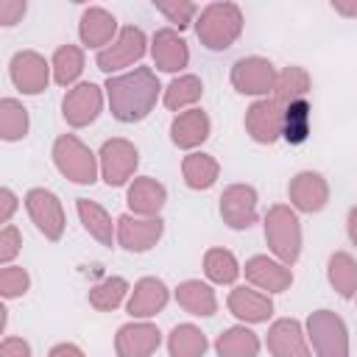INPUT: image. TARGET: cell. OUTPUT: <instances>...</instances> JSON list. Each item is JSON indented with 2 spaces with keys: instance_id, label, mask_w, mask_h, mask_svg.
Returning a JSON list of instances; mask_svg holds the SVG:
<instances>
[{
  "instance_id": "obj_1",
  "label": "cell",
  "mask_w": 357,
  "mask_h": 357,
  "mask_svg": "<svg viewBox=\"0 0 357 357\" xmlns=\"http://www.w3.org/2000/svg\"><path fill=\"white\" fill-rule=\"evenodd\" d=\"M103 89H106V100H109L112 117L120 120V123L145 120L153 112L159 95L165 92L151 67H134L128 73L109 75Z\"/></svg>"
},
{
  "instance_id": "obj_2",
  "label": "cell",
  "mask_w": 357,
  "mask_h": 357,
  "mask_svg": "<svg viewBox=\"0 0 357 357\" xmlns=\"http://www.w3.org/2000/svg\"><path fill=\"white\" fill-rule=\"evenodd\" d=\"M195 33L206 50H226L243 33V11L237 3L218 0L201 8L195 20Z\"/></svg>"
},
{
  "instance_id": "obj_3",
  "label": "cell",
  "mask_w": 357,
  "mask_h": 357,
  "mask_svg": "<svg viewBox=\"0 0 357 357\" xmlns=\"http://www.w3.org/2000/svg\"><path fill=\"white\" fill-rule=\"evenodd\" d=\"M265 240L279 262L296 265V259L301 257V223L293 206L276 204L265 212Z\"/></svg>"
},
{
  "instance_id": "obj_4",
  "label": "cell",
  "mask_w": 357,
  "mask_h": 357,
  "mask_svg": "<svg viewBox=\"0 0 357 357\" xmlns=\"http://www.w3.org/2000/svg\"><path fill=\"white\" fill-rule=\"evenodd\" d=\"M53 165L59 167V173L64 178H70L75 184H92L100 173L98 156L75 134H61L53 142Z\"/></svg>"
},
{
  "instance_id": "obj_5",
  "label": "cell",
  "mask_w": 357,
  "mask_h": 357,
  "mask_svg": "<svg viewBox=\"0 0 357 357\" xmlns=\"http://www.w3.org/2000/svg\"><path fill=\"white\" fill-rule=\"evenodd\" d=\"M304 332L315 349V357H349V329L337 312L332 310L310 312Z\"/></svg>"
},
{
  "instance_id": "obj_6",
  "label": "cell",
  "mask_w": 357,
  "mask_h": 357,
  "mask_svg": "<svg viewBox=\"0 0 357 357\" xmlns=\"http://www.w3.org/2000/svg\"><path fill=\"white\" fill-rule=\"evenodd\" d=\"M145 50H148L145 31L137 28V25H123L120 33H117V39L95 56V64H98V70H103V73L112 75V73H117V70L131 67L134 61H139L145 56Z\"/></svg>"
},
{
  "instance_id": "obj_7",
  "label": "cell",
  "mask_w": 357,
  "mask_h": 357,
  "mask_svg": "<svg viewBox=\"0 0 357 357\" xmlns=\"http://www.w3.org/2000/svg\"><path fill=\"white\" fill-rule=\"evenodd\" d=\"M98 162H100V176L109 187H123L134 173H137V165H139V151L134 142L123 139V137H112L100 145V153H98Z\"/></svg>"
},
{
  "instance_id": "obj_8",
  "label": "cell",
  "mask_w": 357,
  "mask_h": 357,
  "mask_svg": "<svg viewBox=\"0 0 357 357\" xmlns=\"http://www.w3.org/2000/svg\"><path fill=\"white\" fill-rule=\"evenodd\" d=\"M25 209H28L31 220L36 223V229L45 234V240H50V243L61 240L67 218H64V206H61L56 192H50L45 187L28 190L25 192Z\"/></svg>"
},
{
  "instance_id": "obj_9",
  "label": "cell",
  "mask_w": 357,
  "mask_h": 357,
  "mask_svg": "<svg viewBox=\"0 0 357 357\" xmlns=\"http://www.w3.org/2000/svg\"><path fill=\"white\" fill-rule=\"evenodd\" d=\"M276 75V67L262 56H243L231 64V86L240 95L268 98V92H273Z\"/></svg>"
},
{
  "instance_id": "obj_10",
  "label": "cell",
  "mask_w": 357,
  "mask_h": 357,
  "mask_svg": "<svg viewBox=\"0 0 357 357\" xmlns=\"http://www.w3.org/2000/svg\"><path fill=\"white\" fill-rule=\"evenodd\" d=\"M8 75H11V84L22 95H39L50 84L53 67H50V61L42 53H36V50H20L8 61Z\"/></svg>"
},
{
  "instance_id": "obj_11",
  "label": "cell",
  "mask_w": 357,
  "mask_h": 357,
  "mask_svg": "<svg viewBox=\"0 0 357 357\" xmlns=\"http://www.w3.org/2000/svg\"><path fill=\"white\" fill-rule=\"evenodd\" d=\"M117 243L120 248L131 251V254H142V251H151L162 234H165V220L162 218H139V215H120L117 220Z\"/></svg>"
},
{
  "instance_id": "obj_12",
  "label": "cell",
  "mask_w": 357,
  "mask_h": 357,
  "mask_svg": "<svg viewBox=\"0 0 357 357\" xmlns=\"http://www.w3.org/2000/svg\"><path fill=\"white\" fill-rule=\"evenodd\" d=\"M103 109V89L92 81H81L73 89H67L64 100H61V114L67 120V126L73 128H84L89 123H95V117Z\"/></svg>"
},
{
  "instance_id": "obj_13",
  "label": "cell",
  "mask_w": 357,
  "mask_h": 357,
  "mask_svg": "<svg viewBox=\"0 0 357 357\" xmlns=\"http://www.w3.org/2000/svg\"><path fill=\"white\" fill-rule=\"evenodd\" d=\"M287 195H290V206L296 212H307L315 215L329 204V184L321 173L315 170H301L290 178L287 184Z\"/></svg>"
},
{
  "instance_id": "obj_14",
  "label": "cell",
  "mask_w": 357,
  "mask_h": 357,
  "mask_svg": "<svg viewBox=\"0 0 357 357\" xmlns=\"http://www.w3.org/2000/svg\"><path fill=\"white\" fill-rule=\"evenodd\" d=\"M243 273H245V279L257 287V290H262V293H284L290 284H293V271H290V265H284V262H279V259H273V257H268V254H257V257H251V259H245V265H243Z\"/></svg>"
},
{
  "instance_id": "obj_15",
  "label": "cell",
  "mask_w": 357,
  "mask_h": 357,
  "mask_svg": "<svg viewBox=\"0 0 357 357\" xmlns=\"http://www.w3.org/2000/svg\"><path fill=\"white\" fill-rule=\"evenodd\" d=\"M245 131L259 145H273L282 137V106L273 98H257L245 109Z\"/></svg>"
},
{
  "instance_id": "obj_16",
  "label": "cell",
  "mask_w": 357,
  "mask_h": 357,
  "mask_svg": "<svg viewBox=\"0 0 357 357\" xmlns=\"http://www.w3.org/2000/svg\"><path fill=\"white\" fill-rule=\"evenodd\" d=\"M162 343V332L151 321H131L123 324L114 335L117 357H151Z\"/></svg>"
},
{
  "instance_id": "obj_17",
  "label": "cell",
  "mask_w": 357,
  "mask_h": 357,
  "mask_svg": "<svg viewBox=\"0 0 357 357\" xmlns=\"http://www.w3.org/2000/svg\"><path fill=\"white\" fill-rule=\"evenodd\" d=\"M220 218L231 229H248L257 223V190L251 184H229L220 195Z\"/></svg>"
},
{
  "instance_id": "obj_18",
  "label": "cell",
  "mask_w": 357,
  "mask_h": 357,
  "mask_svg": "<svg viewBox=\"0 0 357 357\" xmlns=\"http://www.w3.org/2000/svg\"><path fill=\"white\" fill-rule=\"evenodd\" d=\"M167 301H170L167 284H165L162 279H156V276H142V279L131 287V296H128L126 310H128V315H131L134 321H148V318H153L156 312H162Z\"/></svg>"
},
{
  "instance_id": "obj_19",
  "label": "cell",
  "mask_w": 357,
  "mask_h": 357,
  "mask_svg": "<svg viewBox=\"0 0 357 357\" xmlns=\"http://www.w3.org/2000/svg\"><path fill=\"white\" fill-rule=\"evenodd\" d=\"M265 346L273 357H312L307 346V332L296 318H279L271 324Z\"/></svg>"
},
{
  "instance_id": "obj_20",
  "label": "cell",
  "mask_w": 357,
  "mask_h": 357,
  "mask_svg": "<svg viewBox=\"0 0 357 357\" xmlns=\"http://www.w3.org/2000/svg\"><path fill=\"white\" fill-rule=\"evenodd\" d=\"M120 28H117V17L100 6H89L84 8L81 14V22H78V36L86 47H95L98 53L103 47H109L114 39H117Z\"/></svg>"
},
{
  "instance_id": "obj_21",
  "label": "cell",
  "mask_w": 357,
  "mask_h": 357,
  "mask_svg": "<svg viewBox=\"0 0 357 357\" xmlns=\"http://www.w3.org/2000/svg\"><path fill=\"white\" fill-rule=\"evenodd\" d=\"M151 56L156 70L162 73H178L190 64V47L178 36L176 28H159L151 39Z\"/></svg>"
},
{
  "instance_id": "obj_22",
  "label": "cell",
  "mask_w": 357,
  "mask_h": 357,
  "mask_svg": "<svg viewBox=\"0 0 357 357\" xmlns=\"http://www.w3.org/2000/svg\"><path fill=\"white\" fill-rule=\"evenodd\" d=\"M165 201H167L165 184L156 181V178H151V176H137V178L128 184L126 204H128L131 215H139V218H159Z\"/></svg>"
},
{
  "instance_id": "obj_23",
  "label": "cell",
  "mask_w": 357,
  "mask_h": 357,
  "mask_svg": "<svg viewBox=\"0 0 357 357\" xmlns=\"http://www.w3.org/2000/svg\"><path fill=\"white\" fill-rule=\"evenodd\" d=\"M209 131H212L209 114L204 109H195V106L187 109V112H181V114H176L173 123H170V139L181 151H192L201 142H206Z\"/></svg>"
},
{
  "instance_id": "obj_24",
  "label": "cell",
  "mask_w": 357,
  "mask_h": 357,
  "mask_svg": "<svg viewBox=\"0 0 357 357\" xmlns=\"http://www.w3.org/2000/svg\"><path fill=\"white\" fill-rule=\"evenodd\" d=\"M229 312L243 324H265L273 315V301L257 287H234L229 293Z\"/></svg>"
},
{
  "instance_id": "obj_25",
  "label": "cell",
  "mask_w": 357,
  "mask_h": 357,
  "mask_svg": "<svg viewBox=\"0 0 357 357\" xmlns=\"http://www.w3.org/2000/svg\"><path fill=\"white\" fill-rule=\"evenodd\" d=\"M176 301L184 312L190 315H198V318H209L218 312V296L215 290L201 282V279H187L176 287Z\"/></svg>"
},
{
  "instance_id": "obj_26",
  "label": "cell",
  "mask_w": 357,
  "mask_h": 357,
  "mask_svg": "<svg viewBox=\"0 0 357 357\" xmlns=\"http://www.w3.org/2000/svg\"><path fill=\"white\" fill-rule=\"evenodd\" d=\"M310 89H312L310 73H307L304 67H298V64H290V67H284V70L276 75V84H273L271 98H273L279 106H290V103H296V100H307Z\"/></svg>"
},
{
  "instance_id": "obj_27",
  "label": "cell",
  "mask_w": 357,
  "mask_h": 357,
  "mask_svg": "<svg viewBox=\"0 0 357 357\" xmlns=\"http://www.w3.org/2000/svg\"><path fill=\"white\" fill-rule=\"evenodd\" d=\"M75 209H78V218H81L84 229L89 231V237H95L100 245L112 248V243L117 240V223H112V215L89 198H78Z\"/></svg>"
},
{
  "instance_id": "obj_28",
  "label": "cell",
  "mask_w": 357,
  "mask_h": 357,
  "mask_svg": "<svg viewBox=\"0 0 357 357\" xmlns=\"http://www.w3.org/2000/svg\"><path fill=\"white\" fill-rule=\"evenodd\" d=\"M181 176H184V184L190 190H209L220 176V165L212 153L192 151L181 162Z\"/></svg>"
},
{
  "instance_id": "obj_29",
  "label": "cell",
  "mask_w": 357,
  "mask_h": 357,
  "mask_svg": "<svg viewBox=\"0 0 357 357\" xmlns=\"http://www.w3.org/2000/svg\"><path fill=\"white\" fill-rule=\"evenodd\" d=\"M201 95H204V84H201V78L198 75H178V78H173L167 86H165V92H162V103L170 109V112H187V109H192V103H198L201 100Z\"/></svg>"
},
{
  "instance_id": "obj_30",
  "label": "cell",
  "mask_w": 357,
  "mask_h": 357,
  "mask_svg": "<svg viewBox=\"0 0 357 357\" xmlns=\"http://www.w3.org/2000/svg\"><path fill=\"white\" fill-rule=\"evenodd\" d=\"M215 351H218V357H257L259 354V337L245 324L229 326L215 340Z\"/></svg>"
},
{
  "instance_id": "obj_31",
  "label": "cell",
  "mask_w": 357,
  "mask_h": 357,
  "mask_svg": "<svg viewBox=\"0 0 357 357\" xmlns=\"http://www.w3.org/2000/svg\"><path fill=\"white\" fill-rule=\"evenodd\" d=\"M326 279L340 298H354L357 296V262H354V257L346 251H335L329 257V265H326Z\"/></svg>"
},
{
  "instance_id": "obj_32",
  "label": "cell",
  "mask_w": 357,
  "mask_h": 357,
  "mask_svg": "<svg viewBox=\"0 0 357 357\" xmlns=\"http://www.w3.org/2000/svg\"><path fill=\"white\" fill-rule=\"evenodd\" d=\"M206 349H209V340L195 324H178L167 335V354L170 357H204Z\"/></svg>"
},
{
  "instance_id": "obj_33",
  "label": "cell",
  "mask_w": 357,
  "mask_h": 357,
  "mask_svg": "<svg viewBox=\"0 0 357 357\" xmlns=\"http://www.w3.org/2000/svg\"><path fill=\"white\" fill-rule=\"evenodd\" d=\"M310 128H312V112L307 100L282 106V137L290 145H301L310 137Z\"/></svg>"
},
{
  "instance_id": "obj_34",
  "label": "cell",
  "mask_w": 357,
  "mask_h": 357,
  "mask_svg": "<svg viewBox=\"0 0 357 357\" xmlns=\"http://www.w3.org/2000/svg\"><path fill=\"white\" fill-rule=\"evenodd\" d=\"M240 262L229 248H209L204 254V273L215 284H234L240 276Z\"/></svg>"
},
{
  "instance_id": "obj_35",
  "label": "cell",
  "mask_w": 357,
  "mask_h": 357,
  "mask_svg": "<svg viewBox=\"0 0 357 357\" xmlns=\"http://www.w3.org/2000/svg\"><path fill=\"white\" fill-rule=\"evenodd\" d=\"M50 67H53V81L59 86H70L78 81V75L84 73V50L78 45H61L53 59H50Z\"/></svg>"
},
{
  "instance_id": "obj_36",
  "label": "cell",
  "mask_w": 357,
  "mask_h": 357,
  "mask_svg": "<svg viewBox=\"0 0 357 357\" xmlns=\"http://www.w3.org/2000/svg\"><path fill=\"white\" fill-rule=\"evenodd\" d=\"M28 128H31L28 109L17 98H3L0 100V137L6 142H17L28 134Z\"/></svg>"
},
{
  "instance_id": "obj_37",
  "label": "cell",
  "mask_w": 357,
  "mask_h": 357,
  "mask_svg": "<svg viewBox=\"0 0 357 357\" xmlns=\"http://www.w3.org/2000/svg\"><path fill=\"white\" fill-rule=\"evenodd\" d=\"M131 293L128 282L123 276H106L103 282H98L92 290H89V304L98 310V312H112L123 304V298Z\"/></svg>"
},
{
  "instance_id": "obj_38",
  "label": "cell",
  "mask_w": 357,
  "mask_h": 357,
  "mask_svg": "<svg viewBox=\"0 0 357 357\" xmlns=\"http://www.w3.org/2000/svg\"><path fill=\"white\" fill-rule=\"evenodd\" d=\"M156 11L165 14V20L173 22L178 31L187 28L195 20V14H201V8L190 0H162V3H156Z\"/></svg>"
},
{
  "instance_id": "obj_39",
  "label": "cell",
  "mask_w": 357,
  "mask_h": 357,
  "mask_svg": "<svg viewBox=\"0 0 357 357\" xmlns=\"http://www.w3.org/2000/svg\"><path fill=\"white\" fill-rule=\"evenodd\" d=\"M28 287H31V276H28L25 268L3 265V271H0V293H3V298H20V296L28 293Z\"/></svg>"
},
{
  "instance_id": "obj_40",
  "label": "cell",
  "mask_w": 357,
  "mask_h": 357,
  "mask_svg": "<svg viewBox=\"0 0 357 357\" xmlns=\"http://www.w3.org/2000/svg\"><path fill=\"white\" fill-rule=\"evenodd\" d=\"M22 248V234L17 231V226H3L0 231V262L11 265V259L20 254Z\"/></svg>"
},
{
  "instance_id": "obj_41",
  "label": "cell",
  "mask_w": 357,
  "mask_h": 357,
  "mask_svg": "<svg viewBox=\"0 0 357 357\" xmlns=\"http://www.w3.org/2000/svg\"><path fill=\"white\" fill-rule=\"evenodd\" d=\"M25 8L28 6L22 0H6V3H0V25H6V28L17 25L25 17Z\"/></svg>"
},
{
  "instance_id": "obj_42",
  "label": "cell",
  "mask_w": 357,
  "mask_h": 357,
  "mask_svg": "<svg viewBox=\"0 0 357 357\" xmlns=\"http://www.w3.org/2000/svg\"><path fill=\"white\" fill-rule=\"evenodd\" d=\"M0 357H31V343L22 337H3Z\"/></svg>"
},
{
  "instance_id": "obj_43",
  "label": "cell",
  "mask_w": 357,
  "mask_h": 357,
  "mask_svg": "<svg viewBox=\"0 0 357 357\" xmlns=\"http://www.w3.org/2000/svg\"><path fill=\"white\" fill-rule=\"evenodd\" d=\"M17 195L8 190V187H3L0 190V223H6L8 226V220H11V215L17 212Z\"/></svg>"
},
{
  "instance_id": "obj_44",
  "label": "cell",
  "mask_w": 357,
  "mask_h": 357,
  "mask_svg": "<svg viewBox=\"0 0 357 357\" xmlns=\"http://www.w3.org/2000/svg\"><path fill=\"white\" fill-rule=\"evenodd\" d=\"M47 357H84V351H81L75 343H56V346L47 351Z\"/></svg>"
},
{
  "instance_id": "obj_45",
  "label": "cell",
  "mask_w": 357,
  "mask_h": 357,
  "mask_svg": "<svg viewBox=\"0 0 357 357\" xmlns=\"http://www.w3.org/2000/svg\"><path fill=\"white\" fill-rule=\"evenodd\" d=\"M346 231H349V240L357 245V206L349 209V218H346Z\"/></svg>"
},
{
  "instance_id": "obj_46",
  "label": "cell",
  "mask_w": 357,
  "mask_h": 357,
  "mask_svg": "<svg viewBox=\"0 0 357 357\" xmlns=\"http://www.w3.org/2000/svg\"><path fill=\"white\" fill-rule=\"evenodd\" d=\"M332 8L343 17H357V3H340V0H332Z\"/></svg>"
}]
</instances>
